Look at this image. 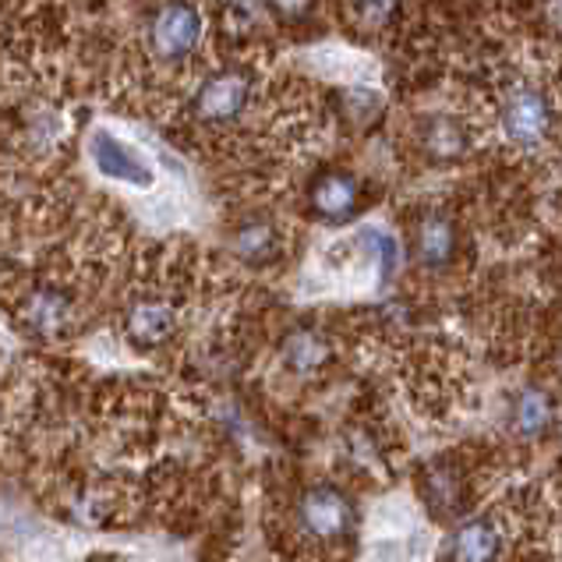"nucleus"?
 Returning a JSON list of instances; mask_svg holds the SVG:
<instances>
[{
    "instance_id": "f257e3e1",
    "label": "nucleus",
    "mask_w": 562,
    "mask_h": 562,
    "mask_svg": "<svg viewBox=\"0 0 562 562\" xmlns=\"http://www.w3.org/2000/svg\"><path fill=\"white\" fill-rule=\"evenodd\" d=\"M227 0H0V36L71 95L173 117L216 57Z\"/></svg>"
},
{
    "instance_id": "f03ea898",
    "label": "nucleus",
    "mask_w": 562,
    "mask_h": 562,
    "mask_svg": "<svg viewBox=\"0 0 562 562\" xmlns=\"http://www.w3.org/2000/svg\"><path fill=\"white\" fill-rule=\"evenodd\" d=\"M294 520L301 538H308L312 544H340L355 531V503L350 495L336 485H308L297 495Z\"/></svg>"
},
{
    "instance_id": "7ed1b4c3",
    "label": "nucleus",
    "mask_w": 562,
    "mask_h": 562,
    "mask_svg": "<svg viewBox=\"0 0 562 562\" xmlns=\"http://www.w3.org/2000/svg\"><path fill=\"white\" fill-rule=\"evenodd\" d=\"M499 127L506 142L520 149H538L552 138L555 127V106L552 100L535 86H513L503 95L499 106Z\"/></svg>"
},
{
    "instance_id": "20e7f679",
    "label": "nucleus",
    "mask_w": 562,
    "mask_h": 562,
    "mask_svg": "<svg viewBox=\"0 0 562 562\" xmlns=\"http://www.w3.org/2000/svg\"><path fill=\"white\" fill-rule=\"evenodd\" d=\"M304 205L318 223H347L364 205V181L347 167H323L304 184Z\"/></svg>"
},
{
    "instance_id": "39448f33",
    "label": "nucleus",
    "mask_w": 562,
    "mask_h": 562,
    "mask_svg": "<svg viewBox=\"0 0 562 562\" xmlns=\"http://www.w3.org/2000/svg\"><path fill=\"white\" fill-rule=\"evenodd\" d=\"M286 248L283 223L266 209H248L231 227V251L245 266H272Z\"/></svg>"
},
{
    "instance_id": "423d86ee",
    "label": "nucleus",
    "mask_w": 562,
    "mask_h": 562,
    "mask_svg": "<svg viewBox=\"0 0 562 562\" xmlns=\"http://www.w3.org/2000/svg\"><path fill=\"white\" fill-rule=\"evenodd\" d=\"M411 142L417 156L425 159V164H457V159L468 156L471 149V132L468 124H463L457 114H425L414 121V132H411Z\"/></svg>"
},
{
    "instance_id": "0eeeda50",
    "label": "nucleus",
    "mask_w": 562,
    "mask_h": 562,
    "mask_svg": "<svg viewBox=\"0 0 562 562\" xmlns=\"http://www.w3.org/2000/svg\"><path fill=\"white\" fill-rule=\"evenodd\" d=\"M121 326H124L127 344H135L138 350H156L167 340H173V333H178V326H181V315L167 297L142 294L127 304Z\"/></svg>"
},
{
    "instance_id": "6e6552de",
    "label": "nucleus",
    "mask_w": 562,
    "mask_h": 562,
    "mask_svg": "<svg viewBox=\"0 0 562 562\" xmlns=\"http://www.w3.org/2000/svg\"><path fill=\"white\" fill-rule=\"evenodd\" d=\"M89 156H92L95 170L110 181H121V184H132V188H153L156 184V173L149 167V159L110 132L89 135Z\"/></svg>"
},
{
    "instance_id": "1a4fd4ad",
    "label": "nucleus",
    "mask_w": 562,
    "mask_h": 562,
    "mask_svg": "<svg viewBox=\"0 0 562 562\" xmlns=\"http://www.w3.org/2000/svg\"><path fill=\"white\" fill-rule=\"evenodd\" d=\"M19 315L36 336H57L71 326L75 297L60 283H32L19 301Z\"/></svg>"
},
{
    "instance_id": "9d476101",
    "label": "nucleus",
    "mask_w": 562,
    "mask_h": 562,
    "mask_svg": "<svg viewBox=\"0 0 562 562\" xmlns=\"http://www.w3.org/2000/svg\"><path fill=\"white\" fill-rule=\"evenodd\" d=\"M411 248L414 259L425 269H446L453 266L457 255V223L442 209H422L411 227Z\"/></svg>"
},
{
    "instance_id": "9b49d317",
    "label": "nucleus",
    "mask_w": 562,
    "mask_h": 562,
    "mask_svg": "<svg viewBox=\"0 0 562 562\" xmlns=\"http://www.w3.org/2000/svg\"><path fill=\"white\" fill-rule=\"evenodd\" d=\"M506 549V535L499 520L471 517L463 520L446 544V562H499Z\"/></svg>"
},
{
    "instance_id": "f8f14e48",
    "label": "nucleus",
    "mask_w": 562,
    "mask_h": 562,
    "mask_svg": "<svg viewBox=\"0 0 562 562\" xmlns=\"http://www.w3.org/2000/svg\"><path fill=\"white\" fill-rule=\"evenodd\" d=\"M404 11H407V0H340L344 22L364 43L390 40L396 25L404 22Z\"/></svg>"
},
{
    "instance_id": "ddd939ff",
    "label": "nucleus",
    "mask_w": 562,
    "mask_h": 562,
    "mask_svg": "<svg viewBox=\"0 0 562 562\" xmlns=\"http://www.w3.org/2000/svg\"><path fill=\"white\" fill-rule=\"evenodd\" d=\"M422 499L436 517H463V474L453 463H431L422 477Z\"/></svg>"
},
{
    "instance_id": "4468645a",
    "label": "nucleus",
    "mask_w": 562,
    "mask_h": 562,
    "mask_svg": "<svg viewBox=\"0 0 562 562\" xmlns=\"http://www.w3.org/2000/svg\"><path fill=\"white\" fill-rule=\"evenodd\" d=\"M329 0H262V8L269 14V22L283 36L304 40L323 25V11Z\"/></svg>"
},
{
    "instance_id": "2eb2a0df",
    "label": "nucleus",
    "mask_w": 562,
    "mask_h": 562,
    "mask_svg": "<svg viewBox=\"0 0 562 562\" xmlns=\"http://www.w3.org/2000/svg\"><path fill=\"white\" fill-rule=\"evenodd\" d=\"M326 361H329V344H326V336H318L315 329H294L283 340V364L297 375L323 372Z\"/></svg>"
},
{
    "instance_id": "dca6fc26",
    "label": "nucleus",
    "mask_w": 562,
    "mask_h": 562,
    "mask_svg": "<svg viewBox=\"0 0 562 562\" xmlns=\"http://www.w3.org/2000/svg\"><path fill=\"white\" fill-rule=\"evenodd\" d=\"M552 417H555V407H552V400L538 393V390H527L520 396V404H517V425L520 431H527V436H538V431H544L552 425Z\"/></svg>"
},
{
    "instance_id": "f3484780",
    "label": "nucleus",
    "mask_w": 562,
    "mask_h": 562,
    "mask_svg": "<svg viewBox=\"0 0 562 562\" xmlns=\"http://www.w3.org/2000/svg\"><path fill=\"white\" fill-rule=\"evenodd\" d=\"M544 22L552 29H562V0H544Z\"/></svg>"
}]
</instances>
